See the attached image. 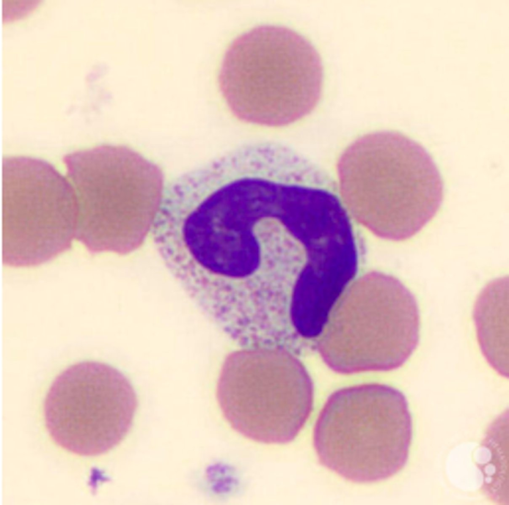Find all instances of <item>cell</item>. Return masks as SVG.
I'll return each mask as SVG.
<instances>
[{
  "label": "cell",
  "instance_id": "cell-2",
  "mask_svg": "<svg viewBox=\"0 0 509 505\" xmlns=\"http://www.w3.org/2000/svg\"><path fill=\"white\" fill-rule=\"evenodd\" d=\"M337 171L342 197L351 212L386 214L388 237L393 240L417 235L443 201V181L432 157L398 132H374L357 139L341 155Z\"/></svg>",
  "mask_w": 509,
  "mask_h": 505
},
{
  "label": "cell",
  "instance_id": "cell-5",
  "mask_svg": "<svg viewBox=\"0 0 509 505\" xmlns=\"http://www.w3.org/2000/svg\"><path fill=\"white\" fill-rule=\"evenodd\" d=\"M297 356L243 348L226 359L217 388L223 417L235 430L265 444L290 442L312 411L310 378Z\"/></svg>",
  "mask_w": 509,
  "mask_h": 505
},
{
  "label": "cell",
  "instance_id": "cell-7",
  "mask_svg": "<svg viewBox=\"0 0 509 505\" xmlns=\"http://www.w3.org/2000/svg\"><path fill=\"white\" fill-rule=\"evenodd\" d=\"M420 331L415 297L393 278L386 295L343 297L331 311L317 347L339 373L393 370L413 354Z\"/></svg>",
  "mask_w": 509,
  "mask_h": 505
},
{
  "label": "cell",
  "instance_id": "cell-1",
  "mask_svg": "<svg viewBox=\"0 0 509 505\" xmlns=\"http://www.w3.org/2000/svg\"><path fill=\"white\" fill-rule=\"evenodd\" d=\"M323 68L304 36L288 27L257 26L238 36L226 50L218 76L232 113L245 122L281 127L306 116L318 103Z\"/></svg>",
  "mask_w": 509,
  "mask_h": 505
},
{
  "label": "cell",
  "instance_id": "cell-9",
  "mask_svg": "<svg viewBox=\"0 0 509 505\" xmlns=\"http://www.w3.org/2000/svg\"><path fill=\"white\" fill-rule=\"evenodd\" d=\"M473 317L483 355L497 372L508 378V277L496 279L485 287L475 302Z\"/></svg>",
  "mask_w": 509,
  "mask_h": 505
},
{
  "label": "cell",
  "instance_id": "cell-4",
  "mask_svg": "<svg viewBox=\"0 0 509 505\" xmlns=\"http://www.w3.org/2000/svg\"><path fill=\"white\" fill-rule=\"evenodd\" d=\"M412 421L405 396L380 384L332 394L315 422L313 445L321 464L354 483L381 481L407 463Z\"/></svg>",
  "mask_w": 509,
  "mask_h": 505
},
{
  "label": "cell",
  "instance_id": "cell-6",
  "mask_svg": "<svg viewBox=\"0 0 509 505\" xmlns=\"http://www.w3.org/2000/svg\"><path fill=\"white\" fill-rule=\"evenodd\" d=\"M74 189L51 165L25 157L2 162V260L42 263L67 250L76 236Z\"/></svg>",
  "mask_w": 509,
  "mask_h": 505
},
{
  "label": "cell",
  "instance_id": "cell-8",
  "mask_svg": "<svg viewBox=\"0 0 509 505\" xmlns=\"http://www.w3.org/2000/svg\"><path fill=\"white\" fill-rule=\"evenodd\" d=\"M138 401L129 379L107 364H74L53 380L45 397L48 432L59 446L84 456L103 454L124 438Z\"/></svg>",
  "mask_w": 509,
  "mask_h": 505
},
{
  "label": "cell",
  "instance_id": "cell-3",
  "mask_svg": "<svg viewBox=\"0 0 509 505\" xmlns=\"http://www.w3.org/2000/svg\"><path fill=\"white\" fill-rule=\"evenodd\" d=\"M76 188V237L92 252H130L144 241L164 195L154 163L122 146L102 145L63 159Z\"/></svg>",
  "mask_w": 509,
  "mask_h": 505
}]
</instances>
